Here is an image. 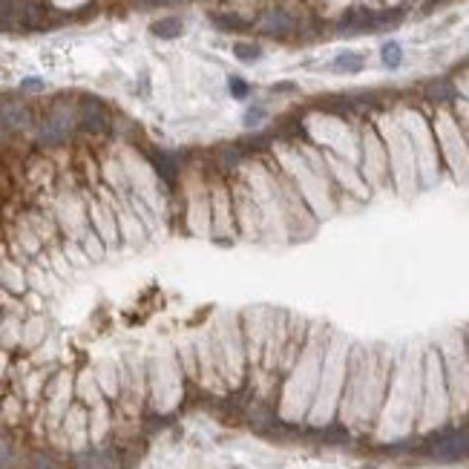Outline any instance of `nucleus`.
Instances as JSON below:
<instances>
[{
	"instance_id": "f257e3e1",
	"label": "nucleus",
	"mask_w": 469,
	"mask_h": 469,
	"mask_svg": "<svg viewBox=\"0 0 469 469\" xmlns=\"http://www.w3.org/2000/svg\"><path fill=\"white\" fill-rule=\"evenodd\" d=\"M213 363L222 383L231 389H239L248 378V354H245V340H242V323L239 314H219L213 326L207 328Z\"/></svg>"
},
{
	"instance_id": "f03ea898",
	"label": "nucleus",
	"mask_w": 469,
	"mask_h": 469,
	"mask_svg": "<svg viewBox=\"0 0 469 469\" xmlns=\"http://www.w3.org/2000/svg\"><path fill=\"white\" fill-rule=\"evenodd\" d=\"M231 205H233V225H236V233L245 236V239H262V231H265V213L259 210L254 193L248 187H233L231 193Z\"/></svg>"
},
{
	"instance_id": "7ed1b4c3",
	"label": "nucleus",
	"mask_w": 469,
	"mask_h": 469,
	"mask_svg": "<svg viewBox=\"0 0 469 469\" xmlns=\"http://www.w3.org/2000/svg\"><path fill=\"white\" fill-rule=\"evenodd\" d=\"M78 124V115L72 107H52L38 124H35V139L41 147H60L72 139V130Z\"/></svg>"
},
{
	"instance_id": "20e7f679",
	"label": "nucleus",
	"mask_w": 469,
	"mask_h": 469,
	"mask_svg": "<svg viewBox=\"0 0 469 469\" xmlns=\"http://www.w3.org/2000/svg\"><path fill=\"white\" fill-rule=\"evenodd\" d=\"M210 236L222 245H231L236 239V225H233V205H231V191L225 184H213L210 191Z\"/></svg>"
},
{
	"instance_id": "39448f33",
	"label": "nucleus",
	"mask_w": 469,
	"mask_h": 469,
	"mask_svg": "<svg viewBox=\"0 0 469 469\" xmlns=\"http://www.w3.org/2000/svg\"><path fill=\"white\" fill-rule=\"evenodd\" d=\"M86 222H89L92 231L101 236V242L107 245V251H113V248L121 245V233H118V222H115V210H113L110 196L101 199V202L92 199L86 205Z\"/></svg>"
},
{
	"instance_id": "423d86ee",
	"label": "nucleus",
	"mask_w": 469,
	"mask_h": 469,
	"mask_svg": "<svg viewBox=\"0 0 469 469\" xmlns=\"http://www.w3.org/2000/svg\"><path fill=\"white\" fill-rule=\"evenodd\" d=\"M426 452L437 461H461L469 458V432H435L426 441Z\"/></svg>"
},
{
	"instance_id": "0eeeda50",
	"label": "nucleus",
	"mask_w": 469,
	"mask_h": 469,
	"mask_svg": "<svg viewBox=\"0 0 469 469\" xmlns=\"http://www.w3.org/2000/svg\"><path fill=\"white\" fill-rule=\"evenodd\" d=\"M78 127H81L84 133H92V136L110 133L113 118H110L107 104L98 101V98H84V101L78 104Z\"/></svg>"
},
{
	"instance_id": "6e6552de",
	"label": "nucleus",
	"mask_w": 469,
	"mask_h": 469,
	"mask_svg": "<svg viewBox=\"0 0 469 469\" xmlns=\"http://www.w3.org/2000/svg\"><path fill=\"white\" fill-rule=\"evenodd\" d=\"M0 118H4L9 136H15V133H29V130L35 127L32 110H29L23 101H18V98H4V101H0Z\"/></svg>"
},
{
	"instance_id": "1a4fd4ad",
	"label": "nucleus",
	"mask_w": 469,
	"mask_h": 469,
	"mask_svg": "<svg viewBox=\"0 0 469 469\" xmlns=\"http://www.w3.org/2000/svg\"><path fill=\"white\" fill-rule=\"evenodd\" d=\"M75 469H121L118 452L110 446H86L81 452H72Z\"/></svg>"
},
{
	"instance_id": "9d476101",
	"label": "nucleus",
	"mask_w": 469,
	"mask_h": 469,
	"mask_svg": "<svg viewBox=\"0 0 469 469\" xmlns=\"http://www.w3.org/2000/svg\"><path fill=\"white\" fill-rule=\"evenodd\" d=\"M0 291H6L12 297H23L29 291V285H26V268L20 262H15L12 257L0 259Z\"/></svg>"
},
{
	"instance_id": "9b49d317",
	"label": "nucleus",
	"mask_w": 469,
	"mask_h": 469,
	"mask_svg": "<svg viewBox=\"0 0 469 469\" xmlns=\"http://www.w3.org/2000/svg\"><path fill=\"white\" fill-rule=\"evenodd\" d=\"M147 162H150V167L155 170V176H159L162 181H167V184L179 181L181 167H179V155L176 153H167L162 147H153V150H147Z\"/></svg>"
},
{
	"instance_id": "f8f14e48",
	"label": "nucleus",
	"mask_w": 469,
	"mask_h": 469,
	"mask_svg": "<svg viewBox=\"0 0 469 469\" xmlns=\"http://www.w3.org/2000/svg\"><path fill=\"white\" fill-rule=\"evenodd\" d=\"M46 340H49V320H46L44 314H26V320H23V340H20V349L35 352V349L44 346Z\"/></svg>"
},
{
	"instance_id": "ddd939ff",
	"label": "nucleus",
	"mask_w": 469,
	"mask_h": 469,
	"mask_svg": "<svg viewBox=\"0 0 469 469\" xmlns=\"http://www.w3.org/2000/svg\"><path fill=\"white\" fill-rule=\"evenodd\" d=\"M294 26H297V20H294V15L285 12V9H268V12H262V18H259V29H262L265 35H274V38L291 35Z\"/></svg>"
},
{
	"instance_id": "4468645a",
	"label": "nucleus",
	"mask_w": 469,
	"mask_h": 469,
	"mask_svg": "<svg viewBox=\"0 0 469 469\" xmlns=\"http://www.w3.org/2000/svg\"><path fill=\"white\" fill-rule=\"evenodd\" d=\"M23 320H26V314H4V320H0V349L4 352L20 349Z\"/></svg>"
},
{
	"instance_id": "2eb2a0df",
	"label": "nucleus",
	"mask_w": 469,
	"mask_h": 469,
	"mask_svg": "<svg viewBox=\"0 0 469 469\" xmlns=\"http://www.w3.org/2000/svg\"><path fill=\"white\" fill-rule=\"evenodd\" d=\"M92 374H96V380H98V389L107 400H118V363L115 360H101L96 368H92Z\"/></svg>"
},
{
	"instance_id": "dca6fc26",
	"label": "nucleus",
	"mask_w": 469,
	"mask_h": 469,
	"mask_svg": "<svg viewBox=\"0 0 469 469\" xmlns=\"http://www.w3.org/2000/svg\"><path fill=\"white\" fill-rule=\"evenodd\" d=\"M75 242L81 245V251L86 254V259H89L92 265H96V262H101V259L107 257V245L101 242V236H98L96 231H92L89 225H86V228H84V231L75 236Z\"/></svg>"
},
{
	"instance_id": "f3484780",
	"label": "nucleus",
	"mask_w": 469,
	"mask_h": 469,
	"mask_svg": "<svg viewBox=\"0 0 469 469\" xmlns=\"http://www.w3.org/2000/svg\"><path fill=\"white\" fill-rule=\"evenodd\" d=\"M181 29H184V23H181V18H176V15H167V18H159V20L150 23V32H153L155 38H162V41L179 38Z\"/></svg>"
},
{
	"instance_id": "a211bd4d",
	"label": "nucleus",
	"mask_w": 469,
	"mask_h": 469,
	"mask_svg": "<svg viewBox=\"0 0 469 469\" xmlns=\"http://www.w3.org/2000/svg\"><path fill=\"white\" fill-rule=\"evenodd\" d=\"M210 23L216 26V29H222V32H245L248 23L242 15H233V12H213L210 15Z\"/></svg>"
},
{
	"instance_id": "6ab92c4d",
	"label": "nucleus",
	"mask_w": 469,
	"mask_h": 469,
	"mask_svg": "<svg viewBox=\"0 0 469 469\" xmlns=\"http://www.w3.org/2000/svg\"><path fill=\"white\" fill-rule=\"evenodd\" d=\"M60 254L67 257V262L72 265V271H81V268H89V265H92L75 239H64V242H60Z\"/></svg>"
},
{
	"instance_id": "aec40b11",
	"label": "nucleus",
	"mask_w": 469,
	"mask_h": 469,
	"mask_svg": "<svg viewBox=\"0 0 469 469\" xmlns=\"http://www.w3.org/2000/svg\"><path fill=\"white\" fill-rule=\"evenodd\" d=\"M334 70L337 72H360L363 70V55L360 52H340L334 58Z\"/></svg>"
},
{
	"instance_id": "412c9836",
	"label": "nucleus",
	"mask_w": 469,
	"mask_h": 469,
	"mask_svg": "<svg viewBox=\"0 0 469 469\" xmlns=\"http://www.w3.org/2000/svg\"><path fill=\"white\" fill-rule=\"evenodd\" d=\"M26 469H64V463H60L52 452H32L26 458V463H23Z\"/></svg>"
},
{
	"instance_id": "4be33fe9",
	"label": "nucleus",
	"mask_w": 469,
	"mask_h": 469,
	"mask_svg": "<svg viewBox=\"0 0 469 469\" xmlns=\"http://www.w3.org/2000/svg\"><path fill=\"white\" fill-rule=\"evenodd\" d=\"M233 55L239 60H245V64H257V60L262 58V46L259 44H251V41H239L233 46Z\"/></svg>"
},
{
	"instance_id": "5701e85b",
	"label": "nucleus",
	"mask_w": 469,
	"mask_h": 469,
	"mask_svg": "<svg viewBox=\"0 0 469 469\" xmlns=\"http://www.w3.org/2000/svg\"><path fill=\"white\" fill-rule=\"evenodd\" d=\"M245 159V153L236 150V147H225L222 153H219V170H225V173H233Z\"/></svg>"
},
{
	"instance_id": "b1692460",
	"label": "nucleus",
	"mask_w": 469,
	"mask_h": 469,
	"mask_svg": "<svg viewBox=\"0 0 469 469\" xmlns=\"http://www.w3.org/2000/svg\"><path fill=\"white\" fill-rule=\"evenodd\" d=\"M380 58H383V64H386L389 70H397V67H400V60H403V49H400V44H397V41L383 44Z\"/></svg>"
},
{
	"instance_id": "393cba45",
	"label": "nucleus",
	"mask_w": 469,
	"mask_h": 469,
	"mask_svg": "<svg viewBox=\"0 0 469 469\" xmlns=\"http://www.w3.org/2000/svg\"><path fill=\"white\" fill-rule=\"evenodd\" d=\"M231 92H233L236 98H245L248 92H251V86H248V84H245L242 78H231Z\"/></svg>"
},
{
	"instance_id": "a878e982",
	"label": "nucleus",
	"mask_w": 469,
	"mask_h": 469,
	"mask_svg": "<svg viewBox=\"0 0 469 469\" xmlns=\"http://www.w3.org/2000/svg\"><path fill=\"white\" fill-rule=\"evenodd\" d=\"M139 4L153 9V6H176V4H184V0H139Z\"/></svg>"
},
{
	"instance_id": "bb28decb",
	"label": "nucleus",
	"mask_w": 469,
	"mask_h": 469,
	"mask_svg": "<svg viewBox=\"0 0 469 469\" xmlns=\"http://www.w3.org/2000/svg\"><path fill=\"white\" fill-rule=\"evenodd\" d=\"M262 115H265V110H259V107H257V110H251V113L245 115V124H248V127H254V124H257Z\"/></svg>"
},
{
	"instance_id": "cd10ccee",
	"label": "nucleus",
	"mask_w": 469,
	"mask_h": 469,
	"mask_svg": "<svg viewBox=\"0 0 469 469\" xmlns=\"http://www.w3.org/2000/svg\"><path fill=\"white\" fill-rule=\"evenodd\" d=\"M23 89H44V81H41V78H26V81H23Z\"/></svg>"
},
{
	"instance_id": "c85d7f7f",
	"label": "nucleus",
	"mask_w": 469,
	"mask_h": 469,
	"mask_svg": "<svg viewBox=\"0 0 469 469\" xmlns=\"http://www.w3.org/2000/svg\"><path fill=\"white\" fill-rule=\"evenodd\" d=\"M4 139H9V130H6V124H4V118H0V141Z\"/></svg>"
}]
</instances>
